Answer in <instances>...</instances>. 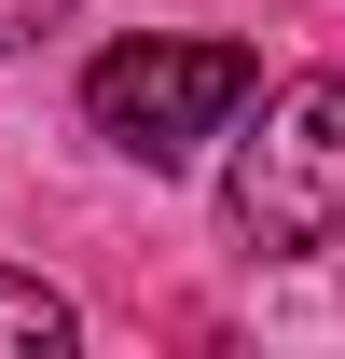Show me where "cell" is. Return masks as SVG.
Returning <instances> with one entry per match:
<instances>
[{
  "instance_id": "cell-2",
  "label": "cell",
  "mask_w": 345,
  "mask_h": 359,
  "mask_svg": "<svg viewBox=\"0 0 345 359\" xmlns=\"http://www.w3.org/2000/svg\"><path fill=\"white\" fill-rule=\"evenodd\" d=\"M83 111H97L111 152L180 166L194 138H221L235 111H249V55H235V42H111L83 69Z\"/></svg>"
},
{
  "instance_id": "cell-1",
  "label": "cell",
  "mask_w": 345,
  "mask_h": 359,
  "mask_svg": "<svg viewBox=\"0 0 345 359\" xmlns=\"http://www.w3.org/2000/svg\"><path fill=\"white\" fill-rule=\"evenodd\" d=\"M221 222L276 263L345 235V69H304L290 97H262V125L235 138V180H221Z\"/></svg>"
},
{
  "instance_id": "cell-3",
  "label": "cell",
  "mask_w": 345,
  "mask_h": 359,
  "mask_svg": "<svg viewBox=\"0 0 345 359\" xmlns=\"http://www.w3.org/2000/svg\"><path fill=\"white\" fill-rule=\"evenodd\" d=\"M0 359H69V304L42 276H0Z\"/></svg>"
},
{
  "instance_id": "cell-4",
  "label": "cell",
  "mask_w": 345,
  "mask_h": 359,
  "mask_svg": "<svg viewBox=\"0 0 345 359\" xmlns=\"http://www.w3.org/2000/svg\"><path fill=\"white\" fill-rule=\"evenodd\" d=\"M55 14H69V0H0V55H14V42H42Z\"/></svg>"
}]
</instances>
